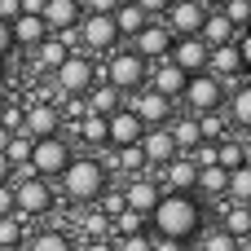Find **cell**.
I'll return each mask as SVG.
<instances>
[{
	"instance_id": "3",
	"label": "cell",
	"mask_w": 251,
	"mask_h": 251,
	"mask_svg": "<svg viewBox=\"0 0 251 251\" xmlns=\"http://www.w3.org/2000/svg\"><path fill=\"white\" fill-rule=\"evenodd\" d=\"M13 212H18L22 221H44L49 212H57V190H53V181H49V176H35V172H26V176L13 172Z\"/></svg>"
},
{
	"instance_id": "27",
	"label": "cell",
	"mask_w": 251,
	"mask_h": 251,
	"mask_svg": "<svg viewBox=\"0 0 251 251\" xmlns=\"http://www.w3.org/2000/svg\"><path fill=\"white\" fill-rule=\"evenodd\" d=\"M71 132L79 137V146H88V150H101L106 146V115H84L79 124H71Z\"/></svg>"
},
{
	"instance_id": "51",
	"label": "cell",
	"mask_w": 251,
	"mask_h": 251,
	"mask_svg": "<svg viewBox=\"0 0 251 251\" xmlns=\"http://www.w3.org/2000/svg\"><path fill=\"white\" fill-rule=\"evenodd\" d=\"M199 4H207V9H216V4H221V0H199Z\"/></svg>"
},
{
	"instance_id": "43",
	"label": "cell",
	"mask_w": 251,
	"mask_h": 251,
	"mask_svg": "<svg viewBox=\"0 0 251 251\" xmlns=\"http://www.w3.org/2000/svg\"><path fill=\"white\" fill-rule=\"evenodd\" d=\"M150 251H190V247H185V243H176V238H159V234H154Z\"/></svg>"
},
{
	"instance_id": "4",
	"label": "cell",
	"mask_w": 251,
	"mask_h": 251,
	"mask_svg": "<svg viewBox=\"0 0 251 251\" xmlns=\"http://www.w3.org/2000/svg\"><path fill=\"white\" fill-rule=\"evenodd\" d=\"M97 62H93V53H84V49H66V57L53 66V88L62 93V97H84L93 84H97Z\"/></svg>"
},
{
	"instance_id": "40",
	"label": "cell",
	"mask_w": 251,
	"mask_h": 251,
	"mask_svg": "<svg viewBox=\"0 0 251 251\" xmlns=\"http://www.w3.org/2000/svg\"><path fill=\"white\" fill-rule=\"evenodd\" d=\"M234 49H238V62H243V75H251V26H243L234 35Z\"/></svg>"
},
{
	"instance_id": "25",
	"label": "cell",
	"mask_w": 251,
	"mask_h": 251,
	"mask_svg": "<svg viewBox=\"0 0 251 251\" xmlns=\"http://www.w3.org/2000/svg\"><path fill=\"white\" fill-rule=\"evenodd\" d=\"M84 106H88L93 115H110V110H119V106H124V93H119L115 84H106V79L97 75V84H93V88L84 93Z\"/></svg>"
},
{
	"instance_id": "47",
	"label": "cell",
	"mask_w": 251,
	"mask_h": 251,
	"mask_svg": "<svg viewBox=\"0 0 251 251\" xmlns=\"http://www.w3.org/2000/svg\"><path fill=\"white\" fill-rule=\"evenodd\" d=\"M13 172H18V168H13V163H9V154L0 150V181H13Z\"/></svg>"
},
{
	"instance_id": "42",
	"label": "cell",
	"mask_w": 251,
	"mask_h": 251,
	"mask_svg": "<svg viewBox=\"0 0 251 251\" xmlns=\"http://www.w3.org/2000/svg\"><path fill=\"white\" fill-rule=\"evenodd\" d=\"M13 212V181H0V216Z\"/></svg>"
},
{
	"instance_id": "13",
	"label": "cell",
	"mask_w": 251,
	"mask_h": 251,
	"mask_svg": "<svg viewBox=\"0 0 251 251\" xmlns=\"http://www.w3.org/2000/svg\"><path fill=\"white\" fill-rule=\"evenodd\" d=\"M66 124H62V110H57V101H31V106H22V132L26 137H49V132H62Z\"/></svg>"
},
{
	"instance_id": "31",
	"label": "cell",
	"mask_w": 251,
	"mask_h": 251,
	"mask_svg": "<svg viewBox=\"0 0 251 251\" xmlns=\"http://www.w3.org/2000/svg\"><path fill=\"white\" fill-rule=\"evenodd\" d=\"M194 247L199 251H243V238H234L221 225H203V234L194 238Z\"/></svg>"
},
{
	"instance_id": "8",
	"label": "cell",
	"mask_w": 251,
	"mask_h": 251,
	"mask_svg": "<svg viewBox=\"0 0 251 251\" xmlns=\"http://www.w3.org/2000/svg\"><path fill=\"white\" fill-rule=\"evenodd\" d=\"M75 44L84 53H110V49L124 44V35H119V26H115L110 13H88L84 9V18L75 22Z\"/></svg>"
},
{
	"instance_id": "53",
	"label": "cell",
	"mask_w": 251,
	"mask_h": 251,
	"mask_svg": "<svg viewBox=\"0 0 251 251\" xmlns=\"http://www.w3.org/2000/svg\"><path fill=\"white\" fill-rule=\"evenodd\" d=\"M0 251H22V247H0Z\"/></svg>"
},
{
	"instance_id": "30",
	"label": "cell",
	"mask_w": 251,
	"mask_h": 251,
	"mask_svg": "<svg viewBox=\"0 0 251 251\" xmlns=\"http://www.w3.org/2000/svg\"><path fill=\"white\" fill-rule=\"evenodd\" d=\"M199 35H203V44H225V40H234L238 31H234V22H229L221 9H207V18H203Z\"/></svg>"
},
{
	"instance_id": "37",
	"label": "cell",
	"mask_w": 251,
	"mask_h": 251,
	"mask_svg": "<svg viewBox=\"0 0 251 251\" xmlns=\"http://www.w3.org/2000/svg\"><path fill=\"white\" fill-rule=\"evenodd\" d=\"M110 225H115V238H119V234H137V229H150V225H146V216H141V212H132V207H124L119 216H110Z\"/></svg>"
},
{
	"instance_id": "14",
	"label": "cell",
	"mask_w": 251,
	"mask_h": 251,
	"mask_svg": "<svg viewBox=\"0 0 251 251\" xmlns=\"http://www.w3.org/2000/svg\"><path fill=\"white\" fill-rule=\"evenodd\" d=\"M159 18L172 26V35H199V26L207 18V4H199V0H172Z\"/></svg>"
},
{
	"instance_id": "6",
	"label": "cell",
	"mask_w": 251,
	"mask_h": 251,
	"mask_svg": "<svg viewBox=\"0 0 251 251\" xmlns=\"http://www.w3.org/2000/svg\"><path fill=\"white\" fill-rule=\"evenodd\" d=\"M225 93H229V84H225L221 75H212V71H190L176 101H181L190 115H203V110H225Z\"/></svg>"
},
{
	"instance_id": "11",
	"label": "cell",
	"mask_w": 251,
	"mask_h": 251,
	"mask_svg": "<svg viewBox=\"0 0 251 251\" xmlns=\"http://www.w3.org/2000/svg\"><path fill=\"white\" fill-rule=\"evenodd\" d=\"M141 132H146V124L137 119V110H132V106H119V110H110V115H106V146H101V150L137 146V141H141Z\"/></svg>"
},
{
	"instance_id": "22",
	"label": "cell",
	"mask_w": 251,
	"mask_h": 251,
	"mask_svg": "<svg viewBox=\"0 0 251 251\" xmlns=\"http://www.w3.org/2000/svg\"><path fill=\"white\" fill-rule=\"evenodd\" d=\"M150 88H159V93H168V97H181V88H185V71L172 62V57H163V62H150V79H146Z\"/></svg>"
},
{
	"instance_id": "45",
	"label": "cell",
	"mask_w": 251,
	"mask_h": 251,
	"mask_svg": "<svg viewBox=\"0 0 251 251\" xmlns=\"http://www.w3.org/2000/svg\"><path fill=\"white\" fill-rule=\"evenodd\" d=\"M75 251H115V238H84V247Z\"/></svg>"
},
{
	"instance_id": "7",
	"label": "cell",
	"mask_w": 251,
	"mask_h": 251,
	"mask_svg": "<svg viewBox=\"0 0 251 251\" xmlns=\"http://www.w3.org/2000/svg\"><path fill=\"white\" fill-rule=\"evenodd\" d=\"M71 154H75V146H71L66 128H62V132H49V137H31V159H26V172L57 181V172L71 163Z\"/></svg>"
},
{
	"instance_id": "32",
	"label": "cell",
	"mask_w": 251,
	"mask_h": 251,
	"mask_svg": "<svg viewBox=\"0 0 251 251\" xmlns=\"http://www.w3.org/2000/svg\"><path fill=\"white\" fill-rule=\"evenodd\" d=\"M225 199H229V203H247V207H251V168H247V163L229 168V176H225Z\"/></svg>"
},
{
	"instance_id": "16",
	"label": "cell",
	"mask_w": 251,
	"mask_h": 251,
	"mask_svg": "<svg viewBox=\"0 0 251 251\" xmlns=\"http://www.w3.org/2000/svg\"><path fill=\"white\" fill-rule=\"evenodd\" d=\"M75 229L66 225H44V229H26L22 238V251H75Z\"/></svg>"
},
{
	"instance_id": "10",
	"label": "cell",
	"mask_w": 251,
	"mask_h": 251,
	"mask_svg": "<svg viewBox=\"0 0 251 251\" xmlns=\"http://www.w3.org/2000/svg\"><path fill=\"white\" fill-rule=\"evenodd\" d=\"M172 44H176V35H172V26H168L163 18H150V22L132 35V49H137L146 62H163V57L172 53Z\"/></svg>"
},
{
	"instance_id": "5",
	"label": "cell",
	"mask_w": 251,
	"mask_h": 251,
	"mask_svg": "<svg viewBox=\"0 0 251 251\" xmlns=\"http://www.w3.org/2000/svg\"><path fill=\"white\" fill-rule=\"evenodd\" d=\"M101 79L115 84V88L128 97V93L146 88V79H150V62H146L137 49H110V53H106V66H101Z\"/></svg>"
},
{
	"instance_id": "9",
	"label": "cell",
	"mask_w": 251,
	"mask_h": 251,
	"mask_svg": "<svg viewBox=\"0 0 251 251\" xmlns=\"http://www.w3.org/2000/svg\"><path fill=\"white\" fill-rule=\"evenodd\" d=\"M128 106L137 110V119L146 124V128H154V124H168L172 115H176V97H168V93H159V88H137V93H128Z\"/></svg>"
},
{
	"instance_id": "29",
	"label": "cell",
	"mask_w": 251,
	"mask_h": 251,
	"mask_svg": "<svg viewBox=\"0 0 251 251\" xmlns=\"http://www.w3.org/2000/svg\"><path fill=\"white\" fill-rule=\"evenodd\" d=\"M75 216H79V234H84V238H115V225H110V216H106L97 203H93V207H79Z\"/></svg>"
},
{
	"instance_id": "41",
	"label": "cell",
	"mask_w": 251,
	"mask_h": 251,
	"mask_svg": "<svg viewBox=\"0 0 251 251\" xmlns=\"http://www.w3.org/2000/svg\"><path fill=\"white\" fill-rule=\"evenodd\" d=\"M9 53H13V35H9V18H0V66Z\"/></svg>"
},
{
	"instance_id": "33",
	"label": "cell",
	"mask_w": 251,
	"mask_h": 251,
	"mask_svg": "<svg viewBox=\"0 0 251 251\" xmlns=\"http://www.w3.org/2000/svg\"><path fill=\"white\" fill-rule=\"evenodd\" d=\"M194 124H199V137L203 141H221V137L234 132L229 119H225V110H203V115H194Z\"/></svg>"
},
{
	"instance_id": "39",
	"label": "cell",
	"mask_w": 251,
	"mask_h": 251,
	"mask_svg": "<svg viewBox=\"0 0 251 251\" xmlns=\"http://www.w3.org/2000/svg\"><path fill=\"white\" fill-rule=\"evenodd\" d=\"M97 207H101L106 216H119V212L128 207V203H124V190H115V185H110V190H106V194L97 199Z\"/></svg>"
},
{
	"instance_id": "23",
	"label": "cell",
	"mask_w": 251,
	"mask_h": 251,
	"mask_svg": "<svg viewBox=\"0 0 251 251\" xmlns=\"http://www.w3.org/2000/svg\"><path fill=\"white\" fill-rule=\"evenodd\" d=\"M31 53H35V57H31L35 75H53V66H57V62L66 57V40H62L57 31H49V35H44V40H40V44H35Z\"/></svg>"
},
{
	"instance_id": "38",
	"label": "cell",
	"mask_w": 251,
	"mask_h": 251,
	"mask_svg": "<svg viewBox=\"0 0 251 251\" xmlns=\"http://www.w3.org/2000/svg\"><path fill=\"white\" fill-rule=\"evenodd\" d=\"M150 243H154V234L150 229H137V234H119L115 251H150Z\"/></svg>"
},
{
	"instance_id": "49",
	"label": "cell",
	"mask_w": 251,
	"mask_h": 251,
	"mask_svg": "<svg viewBox=\"0 0 251 251\" xmlns=\"http://www.w3.org/2000/svg\"><path fill=\"white\" fill-rule=\"evenodd\" d=\"M243 163H247V168H251V132H247V137H243Z\"/></svg>"
},
{
	"instance_id": "36",
	"label": "cell",
	"mask_w": 251,
	"mask_h": 251,
	"mask_svg": "<svg viewBox=\"0 0 251 251\" xmlns=\"http://www.w3.org/2000/svg\"><path fill=\"white\" fill-rule=\"evenodd\" d=\"M4 154H9L13 168H26V159H31V137H26V132H13L9 146H4Z\"/></svg>"
},
{
	"instance_id": "44",
	"label": "cell",
	"mask_w": 251,
	"mask_h": 251,
	"mask_svg": "<svg viewBox=\"0 0 251 251\" xmlns=\"http://www.w3.org/2000/svg\"><path fill=\"white\" fill-rule=\"evenodd\" d=\"M79 4H84L88 13H115V4H119V0H79Z\"/></svg>"
},
{
	"instance_id": "35",
	"label": "cell",
	"mask_w": 251,
	"mask_h": 251,
	"mask_svg": "<svg viewBox=\"0 0 251 251\" xmlns=\"http://www.w3.org/2000/svg\"><path fill=\"white\" fill-rule=\"evenodd\" d=\"M229 22H234V31H243V26H251V0H221L216 4Z\"/></svg>"
},
{
	"instance_id": "46",
	"label": "cell",
	"mask_w": 251,
	"mask_h": 251,
	"mask_svg": "<svg viewBox=\"0 0 251 251\" xmlns=\"http://www.w3.org/2000/svg\"><path fill=\"white\" fill-rule=\"evenodd\" d=\"M137 4H141V9H146L150 18H159V13H163V9H168L172 0H137Z\"/></svg>"
},
{
	"instance_id": "21",
	"label": "cell",
	"mask_w": 251,
	"mask_h": 251,
	"mask_svg": "<svg viewBox=\"0 0 251 251\" xmlns=\"http://www.w3.org/2000/svg\"><path fill=\"white\" fill-rule=\"evenodd\" d=\"M159 190H163V185H154V181H150V172H132V181L124 185V203H128L132 212L150 216V207H154Z\"/></svg>"
},
{
	"instance_id": "50",
	"label": "cell",
	"mask_w": 251,
	"mask_h": 251,
	"mask_svg": "<svg viewBox=\"0 0 251 251\" xmlns=\"http://www.w3.org/2000/svg\"><path fill=\"white\" fill-rule=\"evenodd\" d=\"M9 137H13V132H9V128H4V124H0V150H4V146H9Z\"/></svg>"
},
{
	"instance_id": "48",
	"label": "cell",
	"mask_w": 251,
	"mask_h": 251,
	"mask_svg": "<svg viewBox=\"0 0 251 251\" xmlns=\"http://www.w3.org/2000/svg\"><path fill=\"white\" fill-rule=\"evenodd\" d=\"M18 9H22V13H40V9H44V0H18Z\"/></svg>"
},
{
	"instance_id": "28",
	"label": "cell",
	"mask_w": 251,
	"mask_h": 251,
	"mask_svg": "<svg viewBox=\"0 0 251 251\" xmlns=\"http://www.w3.org/2000/svg\"><path fill=\"white\" fill-rule=\"evenodd\" d=\"M225 176H229V168H221V163H207V168H199L194 194H199V199H225Z\"/></svg>"
},
{
	"instance_id": "2",
	"label": "cell",
	"mask_w": 251,
	"mask_h": 251,
	"mask_svg": "<svg viewBox=\"0 0 251 251\" xmlns=\"http://www.w3.org/2000/svg\"><path fill=\"white\" fill-rule=\"evenodd\" d=\"M115 185V172L101 154H71V163L57 172V190L66 207H93Z\"/></svg>"
},
{
	"instance_id": "26",
	"label": "cell",
	"mask_w": 251,
	"mask_h": 251,
	"mask_svg": "<svg viewBox=\"0 0 251 251\" xmlns=\"http://www.w3.org/2000/svg\"><path fill=\"white\" fill-rule=\"evenodd\" d=\"M110 18H115V26H119V35H124V40H132V35H137L146 22H150V13H146L137 0H119Z\"/></svg>"
},
{
	"instance_id": "12",
	"label": "cell",
	"mask_w": 251,
	"mask_h": 251,
	"mask_svg": "<svg viewBox=\"0 0 251 251\" xmlns=\"http://www.w3.org/2000/svg\"><path fill=\"white\" fill-rule=\"evenodd\" d=\"M225 119H229V128L238 137L251 132V75H238L229 84V93H225Z\"/></svg>"
},
{
	"instance_id": "18",
	"label": "cell",
	"mask_w": 251,
	"mask_h": 251,
	"mask_svg": "<svg viewBox=\"0 0 251 251\" xmlns=\"http://www.w3.org/2000/svg\"><path fill=\"white\" fill-rule=\"evenodd\" d=\"M185 75L190 71H207V44H203V35H176V44H172V53H168Z\"/></svg>"
},
{
	"instance_id": "17",
	"label": "cell",
	"mask_w": 251,
	"mask_h": 251,
	"mask_svg": "<svg viewBox=\"0 0 251 251\" xmlns=\"http://www.w3.org/2000/svg\"><path fill=\"white\" fill-rule=\"evenodd\" d=\"M9 35H13V49H35L44 35H49V22L40 18V13H13L9 18Z\"/></svg>"
},
{
	"instance_id": "19",
	"label": "cell",
	"mask_w": 251,
	"mask_h": 251,
	"mask_svg": "<svg viewBox=\"0 0 251 251\" xmlns=\"http://www.w3.org/2000/svg\"><path fill=\"white\" fill-rule=\"evenodd\" d=\"M207 71H212V75H221L225 84H234V79L243 75V62H238L234 40H225V44H207Z\"/></svg>"
},
{
	"instance_id": "52",
	"label": "cell",
	"mask_w": 251,
	"mask_h": 251,
	"mask_svg": "<svg viewBox=\"0 0 251 251\" xmlns=\"http://www.w3.org/2000/svg\"><path fill=\"white\" fill-rule=\"evenodd\" d=\"M0 110H4V88H0Z\"/></svg>"
},
{
	"instance_id": "1",
	"label": "cell",
	"mask_w": 251,
	"mask_h": 251,
	"mask_svg": "<svg viewBox=\"0 0 251 251\" xmlns=\"http://www.w3.org/2000/svg\"><path fill=\"white\" fill-rule=\"evenodd\" d=\"M150 234L159 238H176L185 247H194V238L207 225V199H199L194 190H159L150 216H146Z\"/></svg>"
},
{
	"instance_id": "20",
	"label": "cell",
	"mask_w": 251,
	"mask_h": 251,
	"mask_svg": "<svg viewBox=\"0 0 251 251\" xmlns=\"http://www.w3.org/2000/svg\"><path fill=\"white\" fill-rule=\"evenodd\" d=\"M159 172H163V190H194V181H199V163H194L185 150L172 154Z\"/></svg>"
},
{
	"instance_id": "34",
	"label": "cell",
	"mask_w": 251,
	"mask_h": 251,
	"mask_svg": "<svg viewBox=\"0 0 251 251\" xmlns=\"http://www.w3.org/2000/svg\"><path fill=\"white\" fill-rule=\"evenodd\" d=\"M22 238H26V221L18 212L0 216V247H22Z\"/></svg>"
},
{
	"instance_id": "24",
	"label": "cell",
	"mask_w": 251,
	"mask_h": 251,
	"mask_svg": "<svg viewBox=\"0 0 251 251\" xmlns=\"http://www.w3.org/2000/svg\"><path fill=\"white\" fill-rule=\"evenodd\" d=\"M40 18L49 22V31H66V26H75L84 18V4L79 0H44Z\"/></svg>"
},
{
	"instance_id": "15",
	"label": "cell",
	"mask_w": 251,
	"mask_h": 251,
	"mask_svg": "<svg viewBox=\"0 0 251 251\" xmlns=\"http://www.w3.org/2000/svg\"><path fill=\"white\" fill-rule=\"evenodd\" d=\"M141 154H146V168H150V172H159L172 154H181L176 141H172V132H168V124H154V128L141 132Z\"/></svg>"
}]
</instances>
